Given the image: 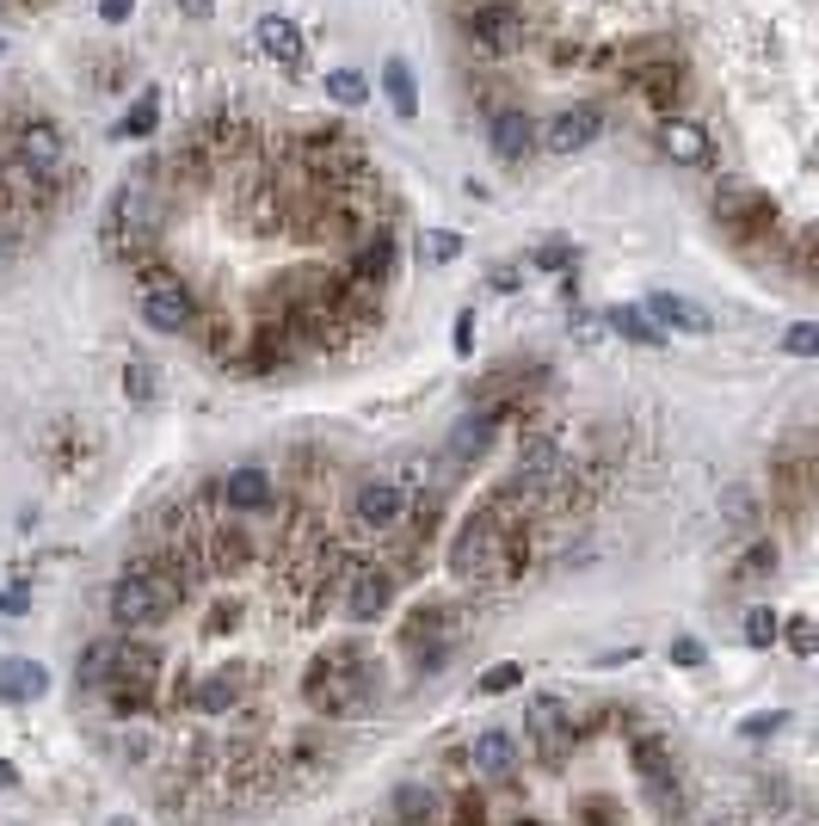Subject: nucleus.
I'll use <instances>...</instances> for the list:
<instances>
[{"instance_id":"nucleus-44","label":"nucleus","mask_w":819,"mask_h":826,"mask_svg":"<svg viewBox=\"0 0 819 826\" xmlns=\"http://www.w3.org/2000/svg\"><path fill=\"white\" fill-rule=\"evenodd\" d=\"M580 826H610V802H585Z\"/></svg>"},{"instance_id":"nucleus-10","label":"nucleus","mask_w":819,"mask_h":826,"mask_svg":"<svg viewBox=\"0 0 819 826\" xmlns=\"http://www.w3.org/2000/svg\"><path fill=\"white\" fill-rule=\"evenodd\" d=\"M598 130H604V111H598V106H568V111H555V118H549L542 148L568 160V155H580V148H592Z\"/></svg>"},{"instance_id":"nucleus-33","label":"nucleus","mask_w":819,"mask_h":826,"mask_svg":"<svg viewBox=\"0 0 819 826\" xmlns=\"http://www.w3.org/2000/svg\"><path fill=\"white\" fill-rule=\"evenodd\" d=\"M463 254V240L450 235V228H432V235H425V259H437V266H450V259Z\"/></svg>"},{"instance_id":"nucleus-15","label":"nucleus","mask_w":819,"mask_h":826,"mask_svg":"<svg viewBox=\"0 0 819 826\" xmlns=\"http://www.w3.org/2000/svg\"><path fill=\"white\" fill-rule=\"evenodd\" d=\"M660 148L678 160V167H709L714 160V142H709V130H702L697 118H665L660 124Z\"/></svg>"},{"instance_id":"nucleus-46","label":"nucleus","mask_w":819,"mask_h":826,"mask_svg":"<svg viewBox=\"0 0 819 826\" xmlns=\"http://www.w3.org/2000/svg\"><path fill=\"white\" fill-rule=\"evenodd\" d=\"M468 346H475V321L463 315V321H456V352H468Z\"/></svg>"},{"instance_id":"nucleus-6","label":"nucleus","mask_w":819,"mask_h":826,"mask_svg":"<svg viewBox=\"0 0 819 826\" xmlns=\"http://www.w3.org/2000/svg\"><path fill=\"white\" fill-rule=\"evenodd\" d=\"M106 691H111V709H118V716H148V704H155V691H160V653L148 648V641H118Z\"/></svg>"},{"instance_id":"nucleus-41","label":"nucleus","mask_w":819,"mask_h":826,"mask_svg":"<svg viewBox=\"0 0 819 826\" xmlns=\"http://www.w3.org/2000/svg\"><path fill=\"white\" fill-rule=\"evenodd\" d=\"M26 604H31L26 587H7V592H0V617H26Z\"/></svg>"},{"instance_id":"nucleus-5","label":"nucleus","mask_w":819,"mask_h":826,"mask_svg":"<svg viewBox=\"0 0 819 826\" xmlns=\"http://www.w3.org/2000/svg\"><path fill=\"white\" fill-rule=\"evenodd\" d=\"M714 216H721V228L740 247H777V204L758 186H746V179H727L714 191Z\"/></svg>"},{"instance_id":"nucleus-48","label":"nucleus","mask_w":819,"mask_h":826,"mask_svg":"<svg viewBox=\"0 0 819 826\" xmlns=\"http://www.w3.org/2000/svg\"><path fill=\"white\" fill-rule=\"evenodd\" d=\"M524 826H530V820H524Z\"/></svg>"},{"instance_id":"nucleus-8","label":"nucleus","mask_w":819,"mask_h":826,"mask_svg":"<svg viewBox=\"0 0 819 826\" xmlns=\"http://www.w3.org/2000/svg\"><path fill=\"white\" fill-rule=\"evenodd\" d=\"M401 519H407V488L401 481H364L352 493V524L371 537H395Z\"/></svg>"},{"instance_id":"nucleus-24","label":"nucleus","mask_w":819,"mask_h":826,"mask_svg":"<svg viewBox=\"0 0 819 826\" xmlns=\"http://www.w3.org/2000/svg\"><path fill=\"white\" fill-rule=\"evenodd\" d=\"M604 321H610V334L634 340V346H660V327L648 321V308H604Z\"/></svg>"},{"instance_id":"nucleus-35","label":"nucleus","mask_w":819,"mask_h":826,"mask_svg":"<svg viewBox=\"0 0 819 826\" xmlns=\"http://www.w3.org/2000/svg\"><path fill=\"white\" fill-rule=\"evenodd\" d=\"M634 771H641V777H665V747H660V740H641V747H634Z\"/></svg>"},{"instance_id":"nucleus-2","label":"nucleus","mask_w":819,"mask_h":826,"mask_svg":"<svg viewBox=\"0 0 819 826\" xmlns=\"http://www.w3.org/2000/svg\"><path fill=\"white\" fill-rule=\"evenodd\" d=\"M303 691H308V704L327 709V716H364L376 685H371L364 653H357V648H333V653H320L315 667H308Z\"/></svg>"},{"instance_id":"nucleus-27","label":"nucleus","mask_w":819,"mask_h":826,"mask_svg":"<svg viewBox=\"0 0 819 826\" xmlns=\"http://www.w3.org/2000/svg\"><path fill=\"white\" fill-rule=\"evenodd\" d=\"M568 334H573V346H585V352L604 346V340H610L604 308H573V315H568Z\"/></svg>"},{"instance_id":"nucleus-1","label":"nucleus","mask_w":819,"mask_h":826,"mask_svg":"<svg viewBox=\"0 0 819 826\" xmlns=\"http://www.w3.org/2000/svg\"><path fill=\"white\" fill-rule=\"evenodd\" d=\"M179 592H186V573H179V561L172 568H155V561H142V568L118 573V587H111L106 611L118 629H155L160 617L179 604Z\"/></svg>"},{"instance_id":"nucleus-7","label":"nucleus","mask_w":819,"mask_h":826,"mask_svg":"<svg viewBox=\"0 0 819 826\" xmlns=\"http://www.w3.org/2000/svg\"><path fill=\"white\" fill-rule=\"evenodd\" d=\"M106 247L124 259V266H136V259L155 254V198H148V186H124L118 198H111Z\"/></svg>"},{"instance_id":"nucleus-16","label":"nucleus","mask_w":819,"mask_h":826,"mask_svg":"<svg viewBox=\"0 0 819 826\" xmlns=\"http://www.w3.org/2000/svg\"><path fill=\"white\" fill-rule=\"evenodd\" d=\"M493 432H500V420H493L487 407H475L468 420H456V432H450V444H444V463H450V469L475 463V456L493 444Z\"/></svg>"},{"instance_id":"nucleus-21","label":"nucleus","mask_w":819,"mask_h":826,"mask_svg":"<svg viewBox=\"0 0 819 826\" xmlns=\"http://www.w3.org/2000/svg\"><path fill=\"white\" fill-rule=\"evenodd\" d=\"M388 808H395V826H444V802L425 784H401L395 796H388Z\"/></svg>"},{"instance_id":"nucleus-34","label":"nucleus","mask_w":819,"mask_h":826,"mask_svg":"<svg viewBox=\"0 0 819 826\" xmlns=\"http://www.w3.org/2000/svg\"><path fill=\"white\" fill-rule=\"evenodd\" d=\"M512 685H524V667H517V660H512V667H487V672H481V691H487V697L512 691Z\"/></svg>"},{"instance_id":"nucleus-17","label":"nucleus","mask_w":819,"mask_h":826,"mask_svg":"<svg viewBox=\"0 0 819 826\" xmlns=\"http://www.w3.org/2000/svg\"><path fill=\"white\" fill-rule=\"evenodd\" d=\"M43 691H50V672H43L38 660H26V653H0V697H7V704H38Z\"/></svg>"},{"instance_id":"nucleus-23","label":"nucleus","mask_w":819,"mask_h":826,"mask_svg":"<svg viewBox=\"0 0 819 826\" xmlns=\"http://www.w3.org/2000/svg\"><path fill=\"white\" fill-rule=\"evenodd\" d=\"M383 94H388V106H395V118H420V94H413V68L401 62V56H388L383 62Z\"/></svg>"},{"instance_id":"nucleus-19","label":"nucleus","mask_w":819,"mask_h":826,"mask_svg":"<svg viewBox=\"0 0 819 826\" xmlns=\"http://www.w3.org/2000/svg\"><path fill=\"white\" fill-rule=\"evenodd\" d=\"M259 50L272 56L278 68H303L308 43H303V31H296V19H284V13H265V19H259Z\"/></svg>"},{"instance_id":"nucleus-30","label":"nucleus","mask_w":819,"mask_h":826,"mask_svg":"<svg viewBox=\"0 0 819 826\" xmlns=\"http://www.w3.org/2000/svg\"><path fill=\"white\" fill-rule=\"evenodd\" d=\"M777 568V543H758L740 555V568H733V587H752V580H764V573Z\"/></svg>"},{"instance_id":"nucleus-3","label":"nucleus","mask_w":819,"mask_h":826,"mask_svg":"<svg viewBox=\"0 0 819 826\" xmlns=\"http://www.w3.org/2000/svg\"><path fill=\"white\" fill-rule=\"evenodd\" d=\"M130 272H136V284H142V315H148L155 334H191V327H198V296L179 284V272H167L155 254L136 259Z\"/></svg>"},{"instance_id":"nucleus-13","label":"nucleus","mask_w":819,"mask_h":826,"mask_svg":"<svg viewBox=\"0 0 819 826\" xmlns=\"http://www.w3.org/2000/svg\"><path fill=\"white\" fill-rule=\"evenodd\" d=\"M641 308H648V321L660 327V334H665V327H678V334H714V315L702 303H690V296L660 291V296H648Z\"/></svg>"},{"instance_id":"nucleus-43","label":"nucleus","mask_w":819,"mask_h":826,"mask_svg":"<svg viewBox=\"0 0 819 826\" xmlns=\"http://www.w3.org/2000/svg\"><path fill=\"white\" fill-rule=\"evenodd\" d=\"M130 13H136V0H99V19H106V26H124Z\"/></svg>"},{"instance_id":"nucleus-32","label":"nucleus","mask_w":819,"mask_h":826,"mask_svg":"<svg viewBox=\"0 0 819 826\" xmlns=\"http://www.w3.org/2000/svg\"><path fill=\"white\" fill-rule=\"evenodd\" d=\"M777 636H782V623H777V611H770V604L746 611V641H752V648H770Z\"/></svg>"},{"instance_id":"nucleus-38","label":"nucleus","mask_w":819,"mask_h":826,"mask_svg":"<svg viewBox=\"0 0 819 826\" xmlns=\"http://www.w3.org/2000/svg\"><path fill=\"white\" fill-rule=\"evenodd\" d=\"M672 667H702V641L697 636H678L672 641Z\"/></svg>"},{"instance_id":"nucleus-4","label":"nucleus","mask_w":819,"mask_h":826,"mask_svg":"<svg viewBox=\"0 0 819 826\" xmlns=\"http://www.w3.org/2000/svg\"><path fill=\"white\" fill-rule=\"evenodd\" d=\"M13 148H19V179H26L31 204H50L62 191V130L50 118H26L13 130Z\"/></svg>"},{"instance_id":"nucleus-31","label":"nucleus","mask_w":819,"mask_h":826,"mask_svg":"<svg viewBox=\"0 0 819 826\" xmlns=\"http://www.w3.org/2000/svg\"><path fill=\"white\" fill-rule=\"evenodd\" d=\"M155 364H148V358H130V364H124V395H130V401H155Z\"/></svg>"},{"instance_id":"nucleus-42","label":"nucleus","mask_w":819,"mask_h":826,"mask_svg":"<svg viewBox=\"0 0 819 826\" xmlns=\"http://www.w3.org/2000/svg\"><path fill=\"white\" fill-rule=\"evenodd\" d=\"M789 648L795 653H813V623H807V617H795V623H789Z\"/></svg>"},{"instance_id":"nucleus-28","label":"nucleus","mask_w":819,"mask_h":826,"mask_svg":"<svg viewBox=\"0 0 819 826\" xmlns=\"http://www.w3.org/2000/svg\"><path fill=\"white\" fill-rule=\"evenodd\" d=\"M155 124H160V94H155V87H142L136 106H130V118L118 124V136H155Z\"/></svg>"},{"instance_id":"nucleus-47","label":"nucleus","mask_w":819,"mask_h":826,"mask_svg":"<svg viewBox=\"0 0 819 826\" xmlns=\"http://www.w3.org/2000/svg\"><path fill=\"white\" fill-rule=\"evenodd\" d=\"M13 784H19V777H13V765L0 759V789H13Z\"/></svg>"},{"instance_id":"nucleus-39","label":"nucleus","mask_w":819,"mask_h":826,"mask_svg":"<svg viewBox=\"0 0 819 826\" xmlns=\"http://www.w3.org/2000/svg\"><path fill=\"white\" fill-rule=\"evenodd\" d=\"M727 519H733V524L752 519V493H746V488H727Z\"/></svg>"},{"instance_id":"nucleus-36","label":"nucleus","mask_w":819,"mask_h":826,"mask_svg":"<svg viewBox=\"0 0 819 826\" xmlns=\"http://www.w3.org/2000/svg\"><path fill=\"white\" fill-rule=\"evenodd\" d=\"M782 346H789L795 358H813V352H819V327H807V321H801V327H789V334H782Z\"/></svg>"},{"instance_id":"nucleus-20","label":"nucleus","mask_w":819,"mask_h":826,"mask_svg":"<svg viewBox=\"0 0 819 826\" xmlns=\"http://www.w3.org/2000/svg\"><path fill=\"white\" fill-rule=\"evenodd\" d=\"M468 759H475L481 777H512V771H517V740H512L505 728H481Z\"/></svg>"},{"instance_id":"nucleus-9","label":"nucleus","mask_w":819,"mask_h":826,"mask_svg":"<svg viewBox=\"0 0 819 826\" xmlns=\"http://www.w3.org/2000/svg\"><path fill=\"white\" fill-rule=\"evenodd\" d=\"M468 38L487 56H512V50H524L530 19L517 13V7H481V13H468Z\"/></svg>"},{"instance_id":"nucleus-12","label":"nucleus","mask_w":819,"mask_h":826,"mask_svg":"<svg viewBox=\"0 0 819 826\" xmlns=\"http://www.w3.org/2000/svg\"><path fill=\"white\" fill-rule=\"evenodd\" d=\"M388 599H395V573L388 568H357L352 587H345V617H352V623H376V617L388 611Z\"/></svg>"},{"instance_id":"nucleus-14","label":"nucleus","mask_w":819,"mask_h":826,"mask_svg":"<svg viewBox=\"0 0 819 826\" xmlns=\"http://www.w3.org/2000/svg\"><path fill=\"white\" fill-rule=\"evenodd\" d=\"M530 740H536V753H542L549 765L568 753V740H573V716L555 704V697H536V704H530Z\"/></svg>"},{"instance_id":"nucleus-11","label":"nucleus","mask_w":819,"mask_h":826,"mask_svg":"<svg viewBox=\"0 0 819 826\" xmlns=\"http://www.w3.org/2000/svg\"><path fill=\"white\" fill-rule=\"evenodd\" d=\"M216 500H223L228 512H272V507H278V481L265 475L259 463H240V469H228V475H223Z\"/></svg>"},{"instance_id":"nucleus-22","label":"nucleus","mask_w":819,"mask_h":826,"mask_svg":"<svg viewBox=\"0 0 819 826\" xmlns=\"http://www.w3.org/2000/svg\"><path fill=\"white\" fill-rule=\"evenodd\" d=\"M388 266H395V235H388V228H376V235H371V240H364V247L352 254V266H345V272L383 291V284H388Z\"/></svg>"},{"instance_id":"nucleus-26","label":"nucleus","mask_w":819,"mask_h":826,"mask_svg":"<svg viewBox=\"0 0 819 826\" xmlns=\"http://www.w3.org/2000/svg\"><path fill=\"white\" fill-rule=\"evenodd\" d=\"M111 660H118V641H93V648L75 660V685H106L111 679Z\"/></svg>"},{"instance_id":"nucleus-45","label":"nucleus","mask_w":819,"mask_h":826,"mask_svg":"<svg viewBox=\"0 0 819 826\" xmlns=\"http://www.w3.org/2000/svg\"><path fill=\"white\" fill-rule=\"evenodd\" d=\"M172 7H179L186 19H210V0H172Z\"/></svg>"},{"instance_id":"nucleus-40","label":"nucleus","mask_w":819,"mask_h":826,"mask_svg":"<svg viewBox=\"0 0 819 826\" xmlns=\"http://www.w3.org/2000/svg\"><path fill=\"white\" fill-rule=\"evenodd\" d=\"M481 820H487V802H481V796L456 802V826H481Z\"/></svg>"},{"instance_id":"nucleus-18","label":"nucleus","mask_w":819,"mask_h":826,"mask_svg":"<svg viewBox=\"0 0 819 826\" xmlns=\"http://www.w3.org/2000/svg\"><path fill=\"white\" fill-rule=\"evenodd\" d=\"M530 148H536V136H530V118H524V111H517V106L493 111V155H500L505 167H524Z\"/></svg>"},{"instance_id":"nucleus-25","label":"nucleus","mask_w":819,"mask_h":826,"mask_svg":"<svg viewBox=\"0 0 819 826\" xmlns=\"http://www.w3.org/2000/svg\"><path fill=\"white\" fill-rule=\"evenodd\" d=\"M191 704H198L204 716H223V709L240 704V679H235V672H216V679L198 685V697H191Z\"/></svg>"},{"instance_id":"nucleus-37","label":"nucleus","mask_w":819,"mask_h":826,"mask_svg":"<svg viewBox=\"0 0 819 826\" xmlns=\"http://www.w3.org/2000/svg\"><path fill=\"white\" fill-rule=\"evenodd\" d=\"M536 266H542V272H568V266H573V247H568V240H549V247L536 254Z\"/></svg>"},{"instance_id":"nucleus-29","label":"nucleus","mask_w":819,"mask_h":826,"mask_svg":"<svg viewBox=\"0 0 819 826\" xmlns=\"http://www.w3.org/2000/svg\"><path fill=\"white\" fill-rule=\"evenodd\" d=\"M327 94L339 99V106H364V99H371V80L357 75V68H333V75H327Z\"/></svg>"}]
</instances>
